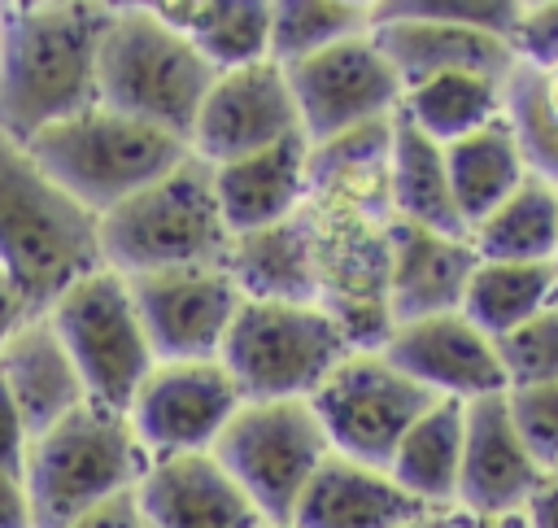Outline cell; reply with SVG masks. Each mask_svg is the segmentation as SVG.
Segmentation results:
<instances>
[{
    "label": "cell",
    "mask_w": 558,
    "mask_h": 528,
    "mask_svg": "<svg viewBox=\"0 0 558 528\" xmlns=\"http://www.w3.org/2000/svg\"><path fill=\"white\" fill-rule=\"evenodd\" d=\"M113 4L17 0L4 4L0 35V135L26 144L100 105V44Z\"/></svg>",
    "instance_id": "cell-1"
},
{
    "label": "cell",
    "mask_w": 558,
    "mask_h": 528,
    "mask_svg": "<svg viewBox=\"0 0 558 528\" xmlns=\"http://www.w3.org/2000/svg\"><path fill=\"white\" fill-rule=\"evenodd\" d=\"M100 266V218L78 205L26 144L0 135V275L26 314H44L70 284Z\"/></svg>",
    "instance_id": "cell-2"
},
{
    "label": "cell",
    "mask_w": 558,
    "mask_h": 528,
    "mask_svg": "<svg viewBox=\"0 0 558 528\" xmlns=\"http://www.w3.org/2000/svg\"><path fill=\"white\" fill-rule=\"evenodd\" d=\"M231 231L218 209L214 170L183 157L174 170L100 214V253L118 275H148L174 266H227Z\"/></svg>",
    "instance_id": "cell-3"
},
{
    "label": "cell",
    "mask_w": 558,
    "mask_h": 528,
    "mask_svg": "<svg viewBox=\"0 0 558 528\" xmlns=\"http://www.w3.org/2000/svg\"><path fill=\"white\" fill-rule=\"evenodd\" d=\"M148 454L122 410L83 401L61 423L39 432L26 454V497L35 528H70L87 511L135 493Z\"/></svg>",
    "instance_id": "cell-4"
},
{
    "label": "cell",
    "mask_w": 558,
    "mask_h": 528,
    "mask_svg": "<svg viewBox=\"0 0 558 528\" xmlns=\"http://www.w3.org/2000/svg\"><path fill=\"white\" fill-rule=\"evenodd\" d=\"M214 65L153 4H113L100 44V105L131 113L187 144Z\"/></svg>",
    "instance_id": "cell-5"
},
{
    "label": "cell",
    "mask_w": 558,
    "mask_h": 528,
    "mask_svg": "<svg viewBox=\"0 0 558 528\" xmlns=\"http://www.w3.org/2000/svg\"><path fill=\"white\" fill-rule=\"evenodd\" d=\"M26 153L96 218L174 170L187 144L109 105H92L26 140Z\"/></svg>",
    "instance_id": "cell-6"
},
{
    "label": "cell",
    "mask_w": 558,
    "mask_h": 528,
    "mask_svg": "<svg viewBox=\"0 0 558 528\" xmlns=\"http://www.w3.org/2000/svg\"><path fill=\"white\" fill-rule=\"evenodd\" d=\"M349 353L344 327L318 301H240L218 358L244 401H310Z\"/></svg>",
    "instance_id": "cell-7"
},
{
    "label": "cell",
    "mask_w": 558,
    "mask_h": 528,
    "mask_svg": "<svg viewBox=\"0 0 558 528\" xmlns=\"http://www.w3.org/2000/svg\"><path fill=\"white\" fill-rule=\"evenodd\" d=\"M510 17L514 0H371V35L392 61L401 92L449 70L510 74Z\"/></svg>",
    "instance_id": "cell-8"
},
{
    "label": "cell",
    "mask_w": 558,
    "mask_h": 528,
    "mask_svg": "<svg viewBox=\"0 0 558 528\" xmlns=\"http://www.w3.org/2000/svg\"><path fill=\"white\" fill-rule=\"evenodd\" d=\"M318 305L344 327L353 349H379L392 332L388 310V240L392 214L305 201Z\"/></svg>",
    "instance_id": "cell-9"
},
{
    "label": "cell",
    "mask_w": 558,
    "mask_h": 528,
    "mask_svg": "<svg viewBox=\"0 0 558 528\" xmlns=\"http://www.w3.org/2000/svg\"><path fill=\"white\" fill-rule=\"evenodd\" d=\"M222 471L248 493L270 528H288L301 493L331 454L310 401H244L209 449Z\"/></svg>",
    "instance_id": "cell-10"
},
{
    "label": "cell",
    "mask_w": 558,
    "mask_h": 528,
    "mask_svg": "<svg viewBox=\"0 0 558 528\" xmlns=\"http://www.w3.org/2000/svg\"><path fill=\"white\" fill-rule=\"evenodd\" d=\"M44 314L61 336L70 362L78 367L87 401H100L126 415L135 388L157 362L126 275L100 266L78 284H70Z\"/></svg>",
    "instance_id": "cell-11"
},
{
    "label": "cell",
    "mask_w": 558,
    "mask_h": 528,
    "mask_svg": "<svg viewBox=\"0 0 558 528\" xmlns=\"http://www.w3.org/2000/svg\"><path fill=\"white\" fill-rule=\"evenodd\" d=\"M432 401L436 397L388 362L384 349H353L310 397L331 454L371 467H388L392 449Z\"/></svg>",
    "instance_id": "cell-12"
},
{
    "label": "cell",
    "mask_w": 558,
    "mask_h": 528,
    "mask_svg": "<svg viewBox=\"0 0 558 528\" xmlns=\"http://www.w3.org/2000/svg\"><path fill=\"white\" fill-rule=\"evenodd\" d=\"M240 406L244 393L222 358H174L153 362L126 406V419L148 463H161L183 454H209Z\"/></svg>",
    "instance_id": "cell-13"
},
{
    "label": "cell",
    "mask_w": 558,
    "mask_h": 528,
    "mask_svg": "<svg viewBox=\"0 0 558 528\" xmlns=\"http://www.w3.org/2000/svg\"><path fill=\"white\" fill-rule=\"evenodd\" d=\"M283 74L296 100L301 135L310 144L375 118H392L401 109V79L392 61L379 52L371 31L344 44H331L296 65H283Z\"/></svg>",
    "instance_id": "cell-14"
},
{
    "label": "cell",
    "mask_w": 558,
    "mask_h": 528,
    "mask_svg": "<svg viewBox=\"0 0 558 528\" xmlns=\"http://www.w3.org/2000/svg\"><path fill=\"white\" fill-rule=\"evenodd\" d=\"M131 297L157 362L218 358L240 310V288L227 266H174L131 275Z\"/></svg>",
    "instance_id": "cell-15"
},
{
    "label": "cell",
    "mask_w": 558,
    "mask_h": 528,
    "mask_svg": "<svg viewBox=\"0 0 558 528\" xmlns=\"http://www.w3.org/2000/svg\"><path fill=\"white\" fill-rule=\"evenodd\" d=\"M288 135H301L288 74L275 61H257L244 70L214 74L196 109V122L187 131V153L201 157L205 166H227Z\"/></svg>",
    "instance_id": "cell-16"
},
{
    "label": "cell",
    "mask_w": 558,
    "mask_h": 528,
    "mask_svg": "<svg viewBox=\"0 0 558 528\" xmlns=\"http://www.w3.org/2000/svg\"><path fill=\"white\" fill-rule=\"evenodd\" d=\"M545 480H549V467L523 441L510 415V397L493 393V397L466 401L458 511H466L471 519L523 515V506Z\"/></svg>",
    "instance_id": "cell-17"
},
{
    "label": "cell",
    "mask_w": 558,
    "mask_h": 528,
    "mask_svg": "<svg viewBox=\"0 0 558 528\" xmlns=\"http://www.w3.org/2000/svg\"><path fill=\"white\" fill-rule=\"evenodd\" d=\"M379 349L432 397L480 401L493 393H510L497 340L480 332L462 310L397 323Z\"/></svg>",
    "instance_id": "cell-18"
},
{
    "label": "cell",
    "mask_w": 558,
    "mask_h": 528,
    "mask_svg": "<svg viewBox=\"0 0 558 528\" xmlns=\"http://www.w3.org/2000/svg\"><path fill=\"white\" fill-rule=\"evenodd\" d=\"M475 266H480V253L466 231H436V227L392 218V240H388L392 327L462 310Z\"/></svg>",
    "instance_id": "cell-19"
},
{
    "label": "cell",
    "mask_w": 558,
    "mask_h": 528,
    "mask_svg": "<svg viewBox=\"0 0 558 528\" xmlns=\"http://www.w3.org/2000/svg\"><path fill=\"white\" fill-rule=\"evenodd\" d=\"M135 502L148 528H270L214 454L148 463Z\"/></svg>",
    "instance_id": "cell-20"
},
{
    "label": "cell",
    "mask_w": 558,
    "mask_h": 528,
    "mask_svg": "<svg viewBox=\"0 0 558 528\" xmlns=\"http://www.w3.org/2000/svg\"><path fill=\"white\" fill-rule=\"evenodd\" d=\"M214 170L218 209L231 236L275 227L305 209L310 201V140L288 135L262 153H248Z\"/></svg>",
    "instance_id": "cell-21"
},
{
    "label": "cell",
    "mask_w": 558,
    "mask_h": 528,
    "mask_svg": "<svg viewBox=\"0 0 558 528\" xmlns=\"http://www.w3.org/2000/svg\"><path fill=\"white\" fill-rule=\"evenodd\" d=\"M0 384L13 397L17 415L26 419L31 441L87 401L83 375L70 362L48 314H26L9 332V340L0 345Z\"/></svg>",
    "instance_id": "cell-22"
},
{
    "label": "cell",
    "mask_w": 558,
    "mask_h": 528,
    "mask_svg": "<svg viewBox=\"0 0 558 528\" xmlns=\"http://www.w3.org/2000/svg\"><path fill=\"white\" fill-rule=\"evenodd\" d=\"M414 515H423V506L388 476V467L327 454L288 528H401Z\"/></svg>",
    "instance_id": "cell-23"
},
{
    "label": "cell",
    "mask_w": 558,
    "mask_h": 528,
    "mask_svg": "<svg viewBox=\"0 0 558 528\" xmlns=\"http://www.w3.org/2000/svg\"><path fill=\"white\" fill-rule=\"evenodd\" d=\"M462 432H466V401L436 397L401 436L388 458V476L423 506L449 511L458 506V476H462Z\"/></svg>",
    "instance_id": "cell-24"
},
{
    "label": "cell",
    "mask_w": 558,
    "mask_h": 528,
    "mask_svg": "<svg viewBox=\"0 0 558 528\" xmlns=\"http://www.w3.org/2000/svg\"><path fill=\"white\" fill-rule=\"evenodd\" d=\"M227 271L244 301H318L305 214L231 240Z\"/></svg>",
    "instance_id": "cell-25"
},
{
    "label": "cell",
    "mask_w": 558,
    "mask_h": 528,
    "mask_svg": "<svg viewBox=\"0 0 558 528\" xmlns=\"http://www.w3.org/2000/svg\"><path fill=\"white\" fill-rule=\"evenodd\" d=\"M153 9L192 39L214 74L270 61V0H157Z\"/></svg>",
    "instance_id": "cell-26"
},
{
    "label": "cell",
    "mask_w": 558,
    "mask_h": 528,
    "mask_svg": "<svg viewBox=\"0 0 558 528\" xmlns=\"http://www.w3.org/2000/svg\"><path fill=\"white\" fill-rule=\"evenodd\" d=\"M388 196H392V218L436 227V231H466L453 205L449 188V161L445 144L423 135L401 109L392 118V153H388Z\"/></svg>",
    "instance_id": "cell-27"
},
{
    "label": "cell",
    "mask_w": 558,
    "mask_h": 528,
    "mask_svg": "<svg viewBox=\"0 0 558 528\" xmlns=\"http://www.w3.org/2000/svg\"><path fill=\"white\" fill-rule=\"evenodd\" d=\"M445 161H449V188H453V205L462 227L471 231L484 214H493L532 170L519 153L514 131L506 127V118L445 144Z\"/></svg>",
    "instance_id": "cell-28"
},
{
    "label": "cell",
    "mask_w": 558,
    "mask_h": 528,
    "mask_svg": "<svg viewBox=\"0 0 558 528\" xmlns=\"http://www.w3.org/2000/svg\"><path fill=\"white\" fill-rule=\"evenodd\" d=\"M510 74L449 70V74L423 79L401 92V113L436 144H453L506 113V79Z\"/></svg>",
    "instance_id": "cell-29"
},
{
    "label": "cell",
    "mask_w": 558,
    "mask_h": 528,
    "mask_svg": "<svg viewBox=\"0 0 558 528\" xmlns=\"http://www.w3.org/2000/svg\"><path fill=\"white\" fill-rule=\"evenodd\" d=\"M466 236L484 262H558V183L527 175Z\"/></svg>",
    "instance_id": "cell-30"
},
{
    "label": "cell",
    "mask_w": 558,
    "mask_h": 528,
    "mask_svg": "<svg viewBox=\"0 0 558 528\" xmlns=\"http://www.w3.org/2000/svg\"><path fill=\"white\" fill-rule=\"evenodd\" d=\"M558 301V262H484L475 266L462 314L493 340Z\"/></svg>",
    "instance_id": "cell-31"
},
{
    "label": "cell",
    "mask_w": 558,
    "mask_h": 528,
    "mask_svg": "<svg viewBox=\"0 0 558 528\" xmlns=\"http://www.w3.org/2000/svg\"><path fill=\"white\" fill-rule=\"evenodd\" d=\"M371 31V0H270V61L296 65Z\"/></svg>",
    "instance_id": "cell-32"
},
{
    "label": "cell",
    "mask_w": 558,
    "mask_h": 528,
    "mask_svg": "<svg viewBox=\"0 0 558 528\" xmlns=\"http://www.w3.org/2000/svg\"><path fill=\"white\" fill-rule=\"evenodd\" d=\"M506 127L519 140V153L532 175L558 183V65L523 70L506 79Z\"/></svg>",
    "instance_id": "cell-33"
},
{
    "label": "cell",
    "mask_w": 558,
    "mask_h": 528,
    "mask_svg": "<svg viewBox=\"0 0 558 528\" xmlns=\"http://www.w3.org/2000/svg\"><path fill=\"white\" fill-rule=\"evenodd\" d=\"M497 353H501V367H506V384L510 388L558 380V301L545 305L523 327L497 336Z\"/></svg>",
    "instance_id": "cell-34"
},
{
    "label": "cell",
    "mask_w": 558,
    "mask_h": 528,
    "mask_svg": "<svg viewBox=\"0 0 558 528\" xmlns=\"http://www.w3.org/2000/svg\"><path fill=\"white\" fill-rule=\"evenodd\" d=\"M506 44H510L514 65L554 70L558 65V0H514Z\"/></svg>",
    "instance_id": "cell-35"
},
{
    "label": "cell",
    "mask_w": 558,
    "mask_h": 528,
    "mask_svg": "<svg viewBox=\"0 0 558 528\" xmlns=\"http://www.w3.org/2000/svg\"><path fill=\"white\" fill-rule=\"evenodd\" d=\"M506 397H510V415H514L523 441L532 445V454L545 467H554L558 463V380L510 388Z\"/></svg>",
    "instance_id": "cell-36"
},
{
    "label": "cell",
    "mask_w": 558,
    "mask_h": 528,
    "mask_svg": "<svg viewBox=\"0 0 558 528\" xmlns=\"http://www.w3.org/2000/svg\"><path fill=\"white\" fill-rule=\"evenodd\" d=\"M26 454H31V428H26V419L17 415L13 397L0 384V471L22 476L26 471Z\"/></svg>",
    "instance_id": "cell-37"
},
{
    "label": "cell",
    "mask_w": 558,
    "mask_h": 528,
    "mask_svg": "<svg viewBox=\"0 0 558 528\" xmlns=\"http://www.w3.org/2000/svg\"><path fill=\"white\" fill-rule=\"evenodd\" d=\"M70 528H148V524H144V515H140L135 493H122V497H113V502L87 511V515L74 519Z\"/></svg>",
    "instance_id": "cell-38"
},
{
    "label": "cell",
    "mask_w": 558,
    "mask_h": 528,
    "mask_svg": "<svg viewBox=\"0 0 558 528\" xmlns=\"http://www.w3.org/2000/svg\"><path fill=\"white\" fill-rule=\"evenodd\" d=\"M0 528H35L31 524L26 480L13 476V471H0Z\"/></svg>",
    "instance_id": "cell-39"
},
{
    "label": "cell",
    "mask_w": 558,
    "mask_h": 528,
    "mask_svg": "<svg viewBox=\"0 0 558 528\" xmlns=\"http://www.w3.org/2000/svg\"><path fill=\"white\" fill-rule=\"evenodd\" d=\"M523 524L527 528H558V476H549L532 493V502L523 506Z\"/></svg>",
    "instance_id": "cell-40"
},
{
    "label": "cell",
    "mask_w": 558,
    "mask_h": 528,
    "mask_svg": "<svg viewBox=\"0 0 558 528\" xmlns=\"http://www.w3.org/2000/svg\"><path fill=\"white\" fill-rule=\"evenodd\" d=\"M22 319H26V305H22V297L13 292V284L0 275V345L9 340V332H13Z\"/></svg>",
    "instance_id": "cell-41"
},
{
    "label": "cell",
    "mask_w": 558,
    "mask_h": 528,
    "mask_svg": "<svg viewBox=\"0 0 558 528\" xmlns=\"http://www.w3.org/2000/svg\"><path fill=\"white\" fill-rule=\"evenodd\" d=\"M401 528H471V515L458 511V506H449V511H423V515H414Z\"/></svg>",
    "instance_id": "cell-42"
},
{
    "label": "cell",
    "mask_w": 558,
    "mask_h": 528,
    "mask_svg": "<svg viewBox=\"0 0 558 528\" xmlns=\"http://www.w3.org/2000/svg\"><path fill=\"white\" fill-rule=\"evenodd\" d=\"M471 528H527L523 515H497V519H471Z\"/></svg>",
    "instance_id": "cell-43"
},
{
    "label": "cell",
    "mask_w": 558,
    "mask_h": 528,
    "mask_svg": "<svg viewBox=\"0 0 558 528\" xmlns=\"http://www.w3.org/2000/svg\"><path fill=\"white\" fill-rule=\"evenodd\" d=\"M0 35H4V4H0Z\"/></svg>",
    "instance_id": "cell-44"
},
{
    "label": "cell",
    "mask_w": 558,
    "mask_h": 528,
    "mask_svg": "<svg viewBox=\"0 0 558 528\" xmlns=\"http://www.w3.org/2000/svg\"><path fill=\"white\" fill-rule=\"evenodd\" d=\"M549 476H558V463H554V467H549Z\"/></svg>",
    "instance_id": "cell-45"
}]
</instances>
